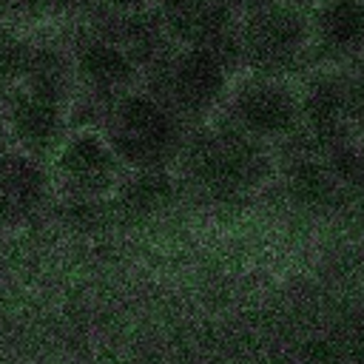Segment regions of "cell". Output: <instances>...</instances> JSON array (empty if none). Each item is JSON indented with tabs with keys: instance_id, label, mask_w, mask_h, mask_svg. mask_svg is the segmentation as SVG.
<instances>
[{
	"instance_id": "1",
	"label": "cell",
	"mask_w": 364,
	"mask_h": 364,
	"mask_svg": "<svg viewBox=\"0 0 364 364\" xmlns=\"http://www.w3.org/2000/svg\"><path fill=\"white\" fill-rule=\"evenodd\" d=\"M100 131L125 171L173 168L188 136V125L142 85L108 105Z\"/></svg>"
},
{
	"instance_id": "11",
	"label": "cell",
	"mask_w": 364,
	"mask_h": 364,
	"mask_svg": "<svg viewBox=\"0 0 364 364\" xmlns=\"http://www.w3.org/2000/svg\"><path fill=\"white\" fill-rule=\"evenodd\" d=\"M48 162L20 148L0 151V219H20L40 208L51 191Z\"/></svg>"
},
{
	"instance_id": "8",
	"label": "cell",
	"mask_w": 364,
	"mask_h": 364,
	"mask_svg": "<svg viewBox=\"0 0 364 364\" xmlns=\"http://www.w3.org/2000/svg\"><path fill=\"white\" fill-rule=\"evenodd\" d=\"M60 28L77 77V91H85L100 100H117L125 91H134L142 85L139 65L128 57V51L108 34L88 28V26H51Z\"/></svg>"
},
{
	"instance_id": "3",
	"label": "cell",
	"mask_w": 364,
	"mask_h": 364,
	"mask_svg": "<svg viewBox=\"0 0 364 364\" xmlns=\"http://www.w3.org/2000/svg\"><path fill=\"white\" fill-rule=\"evenodd\" d=\"M236 71L210 48L171 46L154 68L145 71L142 88L156 94L188 128L219 117Z\"/></svg>"
},
{
	"instance_id": "13",
	"label": "cell",
	"mask_w": 364,
	"mask_h": 364,
	"mask_svg": "<svg viewBox=\"0 0 364 364\" xmlns=\"http://www.w3.org/2000/svg\"><path fill=\"white\" fill-rule=\"evenodd\" d=\"M37 48V31L0 23V82L6 88H14L26 80L31 60Z\"/></svg>"
},
{
	"instance_id": "6",
	"label": "cell",
	"mask_w": 364,
	"mask_h": 364,
	"mask_svg": "<svg viewBox=\"0 0 364 364\" xmlns=\"http://www.w3.org/2000/svg\"><path fill=\"white\" fill-rule=\"evenodd\" d=\"M48 173L68 202H105L114 196L125 168L102 131L71 128L48 156Z\"/></svg>"
},
{
	"instance_id": "14",
	"label": "cell",
	"mask_w": 364,
	"mask_h": 364,
	"mask_svg": "<svg viewBox=\"0 0 364 364\" xmlns=\"http://www.w3.org/2000/svg\"><path fill=\"white\" fill-rule=\"evenodd\" d=\"M105 9L111 11H131V9H139V6H148L151 0H100Z\"/></svg>"
},
{
	"instance_id": "17",
	"label": "cell",
	"mask_w": 364,
	"mask_h": 364,
	"mask_svg": "<svg viewBox=\"0 0 364 364\" xmlns=\"http://www.w3.org/2000/svg\"><path fill=\"white\" fill-rule=\"evenodd\" d=\"M358 65H361V68H364V57H361V63H358Z\"/></svg>"
},
{
	"instance_id": "15",
	"label": "cell",
	"mask_w": 364,
	"mask_h": 364,
	"mask_svg": "<svg viewBox=\"0 0 364 364\" xmlns=\"http://www.w3.org/2000/svg\"><path fill=\"white\" fill-rule=\"evenodd\" d=\"M6 94H9V88L0 82V114H3V105H6Z\"/></svg>"
},
{
	"instance_id": "2",
	"label": "cell",
	"mask_w": 364,
	"mask_h": 364,
	"mask_svg": "<svg viewBox=\"0 0 364 364\" xmlns=\"http://www.w3.org/2000/svg\"><path fill=\"white\" fill-rule=\"evenodd\" d=\"M242 71L299 80L313 68L310 0H276L239 14Z\"/></svg>"
},
{
	"instance_id": "10",
	"label": "cell",
	"mask_w": 364,
	"mask_h": 364,
	"mask_svg": "<svg viewBox=\"0 0 364 364\" xmlns=\"http://www.w3.org/2000/svg\"><path fill=\"white\" fill-rule=\"evenodd\" d=\"M313 65L353 68L364 57V0H310Z\"/></svg>"
},
{
	"instance_id": "12",
	"label": "cell",
	"mask_w": 364,
	"mask_h": 364,
	"mask_svg": "<svg viewBox=\"0 0 364 364\" xmlns=\"http://www.w3.org/2000/svg\"><path fill=\"white\" fill-rule=\"evenodd\" d=\"M173 191H176L173 168L125 171L111 202L131 213H154L173 199Z\"/></svg>"
},
{
	"instance_id": "4",
	"label": "cell",
	"mask_w": 364,
	"mask_h": 364,
	"mask_svg": "<svg viewBox=\"0 0 364 364\" xmlns=\"http://www.w3.org/2000/svg\"><path fill=\"white\" fill-rule=\"evenodd\" d=\"M176 165L202 188L233 193L259 185L270 173L273 148L233 131L222 119H210L188 128Z\"/></svg>"
},
{
	"instance_id": "7",
	"label": "cell",
	"mask_w": 364,
	"mask_h": 364,
	"mask_svg": "<svg viewBox=\"0 0 364 364\" xmlns=\"http://www.w3.org/2000/svg\"><path fill=\"white\" fill-rule=\"evenodd\" d=\"M151 6L173 46L210 48L236 74L242 71L239 11L228 0H151Z\"/></svg>"
},
{
	"instance_id": "5",
	"label": "cell",
	"mask_w": 364,
	"mask_h": 364,
	"mask_svg": "<svg viewBox=\"0 0 364 364\" xmlns=\"http://www.w3.org/2000/svg\"><path fill=\"white\" fill-rule=\"evenodd\" d=\"M216 119L267 148L284 145L301 131L299 80L239 71Z\"/></svg>"
},
{
	"instance_id": "16",
	"label": "cell",
	"mask_w": 364,
	"mask_h": 364,
	"mask_svg": "<svg viewBox=\"0 0 364 364\" xmlns=\"http://www.w3.org/2000/svg\"><path fill=\"white\" fill-rule=\"evenodd\" d=\"M6 145H9V142H6V136H3V131H0V151H3Z\"/></svg>"
},
{
	"instance_id": "9",
	"label": "cell",
	"mask_w": 364,
	"mask_h": 364,
	"mask_svg": "<svg viewBox=\"0 0 364 364\" xmlns=\"http://www.w3.org/2000/svg\"><path fill=\"white\" fill-rule=\"evenodd\" d=\"M0 131L11 148H20L48 162V156L71 131L68 105L46 94H37L26 85H14L6 94Z\"/></svg>"
}]
</instances>
